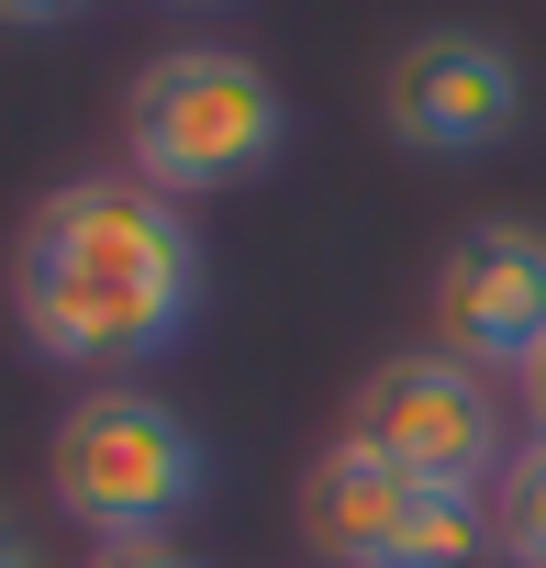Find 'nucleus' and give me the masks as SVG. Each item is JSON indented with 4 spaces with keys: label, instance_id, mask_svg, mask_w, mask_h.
Listing matches in <instances>:
<instances>
[{
    "label": "nucleus",
    "instance_id": "f257e3e1",
    "mask_svg": "<svg viewBox=\"0 0 546 568\" xmlns=\"http://www.w3.org/2000/svg\"><path fill=\"white\" fill-rule=\"evenodd\" d=\"M201 313V234L190 201L145 190L134 168L57 179L12 234V324L46 368H145Z\"/></svg>",
    "mask_w": 546,
    "mask_h": 568
},
{
    "label": "nucleus",
    "instance_id": "f03ea898",
    "mask_svg": "<svg viewBox=\"0 0 546 568\" xmlns=\"http://www.w3.org/2000/svg\"><path fill=\"white\" fill-rule=\"evenodd\" d=\"M280 145H291V101L234 45H168L123 90V168L168 201L245 190V179L280 168Z\"/></svg>",
    "mask_w": 546,
    "mask_h": 568
},
{
    "label": "nucleus",
    "instance_id": "7ed1b4c3",
    "mask_svg": "<svg viewBox=\"0 0 546 568\" xmlns=\"http://www.w3.org/2000/svg\"><path fill=\"white\" fill-rule=\"evenodd\" d=\"M46 490L57 513L90 535V546H123V535H179V513L212 490V446L179 402L156 390H79L46 435Z\"/></svg>",
    "mask_w": 546,
    "mask_h": 568
},
{
    "label": "nucleus",
    "instance_id": "20e7f679",
    "mask_svg": "<svg viewBox=\"0 0 546 568\" xmlns=\"http://www.w3.org/2000/svg\"><path fill=\"white\" fill-rule=\"evenodd\" d=\"M302 535L324 568H479L491 557V501L413 479L368 446H324L302 479Z\"/></svg>",
    "mask_w": 546,
    "mask_h": 568
},
{
    "label": "nucleus",
    "instance_id": "39448f33",
    "mask_svg": "<svg viewBox=\"0 0 546 568\" xmlns=\"http://www.w3.org/2000/svg\"><path fill=\"white\" fill-rule=\"evenodd\" d=\"M346 446L413 468V479H446V490H502L513 468V424H502V390L446 357V346H402L357 379V413H346Z\"/></svg>",
    "mask_w": 546,
    "mask_h": 568
},
{
    "label": "nucleus",
    "instance_id": "423d86ee",
    "mask_svg": "<svg viewBox=\"0 0 546 568\" xmlns=\"http://www.w3.org/2000/svg\"><path fill=\"white\" fill-rule=\"evenodd\" d=\"M380 123L413 156H491L524 123V68L502 34L479 23H424L391 68H380Z\"/></svg>",
    "mask_w": 546,
    "mask_h": 568
},
{
    "label": "nucleus",
    "instance_id": "0eeeda50",
    "mask_svg": "<svg viewBox=\"0 0 546 568\" xmlns=\"http://www.w3.org/2000/svg\"><path fill=\"white\" fill-rule=\"evenodd\" d=\"M435 335L479 379H524L546 346V234L535 223H468L435 267Z\"/></svg>",
    "mask_w": 546,
    "mask_h": 568
},
{
    "label": "nucleus",
    "instance_id": "6e6552de",
    "mask_svg": "<svg viewBox=\"0 0 546 568\" xmlns=\"http://www.w3.org/2000/svg\"><path fill=\"white\" fill-rule=\"evenodd\" d=\"M491 557L502 568H546V435H524L502 490H491Z\"/></svg>",
    "mask_w": 546,
    "mask_h": 568
},
{
    "label": "nucleus",
    "instance_id": "1a4fd4ad",
    "mask_svg": "<svg viewBox=\"0 0 546 568\" xmlns=\"http://www.w3.org/2000/svg\"><path fill=\"white\" fill-rule=\"evenodd\" d=\"M79 568H201V557H190L179 535H123V546H90Z\"/></svg>",
    "mask_w": 546,
    "mask_h": 568
},
{
    "label": "nucleus",
    "instance_id": "9d476101",
    "mask_svg": "<svg viewBox=\"0 0 546 568\" xmlns=\"http://www.w3.org/2000/svg\"><path fill=\"white\" fill-rule=\"evenodd\" d=\"M79 12H90V0H0V34H57Z\"/></svg>",
    "mask_w": 546,
    "mask_h": 568
},
{
    "label": "nucleus",
    "instance_id": "9b49d317",
    "mask_svg": "<svg viewBox=\"0 0 546 568\" xmlns=\"http://www.w3.org/2000/svg\"><path fill=\"white\" fill-rule=\"evenodd\" d=\"M513 390H524V424H535V435H546V346H535V368H524V379H513Z\"/></svg>",
    "mask_w": 546,
    "mask_h": 568
},
{
    "label": "nucleus",
    "instance_id": "f8f14e48",
    "mask_svg": "<svg viewBox=\"0 0 546 568\" xmlns=\"http://www.w3.org/2000/svg\"><path fill=\"white\" fill-rule=\"evenodd\" d=\"M0 568H46V557H34V535H23L12 513H0Z\"/></svg>",
    "mask_w": 546,
    "mask_h": 568
},
{
    "label": "nucleus",
    "instance_id": "ddd939ff",
    "mask_svg": "<svg viewBox=\"0 0 546 568\" xmlns=\"http://www.w3.org/2000/svg\"><path fill=\"white\" fill-rule=\"evenodd\" d=\"M179 12H223V0H179Z\"/></svg>",
    "mask_w": 546,
    "mask_h": 568
}]
</instances>
